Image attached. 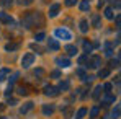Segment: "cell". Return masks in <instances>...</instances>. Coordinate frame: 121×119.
Returning a JSON list of instances; mask_svg holds the SVG:
<instances>
[{
  "label": "cell",
  "instance_id": "obj_1",
  "mask_svg": "<svg viewBox=\"0 0 121 119\" xmlns=\"http://www.w3.org/2000/svg\"><path fill=\"white\" fill-rule=\"evenodd\" d=\"M33 62H35V54L28 52V54L23 56V59H21V65H23L25 69H28L30 65H33Z\"/></svg>",
  "mask_w": 121,
  "mask_h": 119
},
{
  "label": "cell",
  "instance_id": "obj_2",
  "mask_svg": "<svg viewBox=\"0 0 121 119\" xmlns=\"http://www.w3.org/2000/svg\"><path fill=\"white\" fill-rule=\"evenodd\" d=\"M56 36L60 38V39H72L70 31H69V29H65V28H59V29H56Z\"/></svg>",
  "mask_w": 121,
  "mask_h": 119
},
{
  "label": "cell",
  "instance_id": "obj_3",
  "mask_svg": "<svg viewBox=\"0 0 121 119\" xmlns=\"http://www.w3.org/2000/svg\"><path fill=\"white\" fill-rule=\"evenodd\" d=\"M56 64H57L59 67H62V69H65V67L70 65V59H69V57H57V59H56Z\"/></svg>",
  "mask_w": 121,
  "mask_h": 119
},
{
  "label": "cell",
  "instance_id": "obj_4",
  "mask_svg": "<svg viewBox=\"0 0 121 119\" xmlns=\"http://www.w3.org/2000/svg\"><path fill=\"white\" fill-rule=\"evenodd\" d=\"M44 93L48 96H57L59 95V88H56V86H46L44 88Z\"/></svg>",
  "mask_w": 121,
  "mask_h": 119
},
{
  "label": "cell",
  "instance_id": "obj_5",
  "mask_svg": "<svg viewBox=\"0 0 121 119\" xmlns=\"http://www.w3.org/2000/svg\"><path fill=\"white\" fill-rule=\"evenodd\" d=\"M59 10H60V5H59V3H54V5L49 8V16H51V18H54V16L59 13Z\"/></svg>",
  "mask_w": 121,
  "mask_h": 119
},
{
  "label": "cell",
  "instance_id": "obj_6",
  "mask_svg": "<svg viewBox=\"0 0 121 119\" xmlns=\"http://www.w3.org/2000/svg\"><path fill=\"white\" fill-rule=\"evenodd\" d=\"M88 67H93V69H97V67H100V57H92V59H88Z\"/></svg>",
  "mask_w": 121,
  "mask_h": 119
},
{
  "label": "cell",
  "instance_id": "obj_7",
  "mask_svg": "<svg viewBox=\"0 0 121 119\" xmlns=\"http://www.w3.org/2000/svg\"><path fill=\"white\" fill-rule=\"evenodd\" d=\"M30 109H33V101H28V103H25L23 106H21V109H20V113L21 114H26Z\"/></svg>",
  "mask_w": 121,
  "mask_h": 119
},
{
  "label": "cell",
  "instance_id": "obj_8",
  "mask_svg": "<svg viewBox=\"0 0 121 119\" xmlns=\"http://www.w3.org/2000/svg\"><path fill=\"white\" fill-rule=\"evenodd\" d=\"M64 49H65V52H67L69 56H75V54H77V47H75V46H72V44H67Z\"/></svg>",
  "mask_w": 121,
  "mask_h": 119
},
{
  "label": "cell",
  "instance_id": "obj_9",
  "mask_svg": "<svg viewBox=\"0 0 121 119\" xmlns=\"http://www.w3.org/2000/svg\"><path fill=\"white\" fill-rule=\"evenodd\" d=\"M0 20L3 21V23H7V25H12V23H13V18H12V16H8L7 13H3V12L0 13Z\"/></svg>",
  "mask_w": 121,
  "mask_h": 119
},
{
  "label": "cell",
  "instance_id": "obj_10",
  "mask_svg": "<svg viewBox=\"0 0 121 119\" xmlns=\"http://www.w3.org/2000/svg\"><path fill=\"white\" fill-rule=\"evenodd\" d=\"M48 46H49V49H51V51H57V49H59V42H57L56 39H49Z\"/></svg>",
  "mask_w": 121,
  "mask_h": 119
},
{
  "label": "cell",
  "instance_id": "obj_11",
  "mask_svg": "<svg viewBox=\"0 0 121 119\" xmlns=\"http://www.w3.org/2000/svg\"><path fill=\"white\" fill-rule=\"evenodd\" d=\"M43 113H44L46 116H48V114H52V113H54V106H51V104H49V106L44 104V106H43Z\"/></svg>",
  "mask_w": 121,
  "mask_h": 119
},
{
  "label": "cell",
  "instance_id": "obj_12",
  "mask_svg": "<svg viewBox=\"0 0 121 119\" xmlns=\"http://www.w3.org/2000/svg\"><path fill=\"white\" fill-rule=\"evenodd\" d=\"M105 16H106L108 20H113V18H115V13H113V8H111V7H108V8L105 10Z\"/></svg>",
  "mask_w": 121,
  "mask_h": 119
},
{
  "label": "cell",
  "instance_id": "obj_13",
  "mask_svg": "<svg viewBox=\"0 0 121 119\" xmlns=\"http://www.w3.org/2000/svg\"><path fill=\"white\" fill-rule=\"evenodd\" d=\"M101 103H103V106H108V104H110V103H115V96H111V95H110V93H108V96H106V98L103 99V101H101Z\"/></svg>",
  "mask_w": 121,
  "mask_h": 119
},
{
  "label": "cell",
  "instance_id": "obj_14",
  "mask_svg": "<svg viewBox=\"0 0 121 119\" xmlns=\"http://www.w3.org/2000/svg\"><path fill=\"white\" fill-rule=\"evenodd\" d=\"M80 31H82V33H87V31H88V21H87V20H82L80 21Z\"/></svg>",
  "mask_w": 121,
  "mask_h": 119
},
{
  "label": "cell",
  "instance_id": "obj_15",
  "mask_svg": "<svg viewBox=\"0 0 121 119\" xmlns=\"http://www.w3.org/2000/svg\"><path fill=\"white\" fill-rule=\"evenodd\" d=\"M111 116H113V119H120V104H116V106H115V109H113Z\"/></svg>",
  "mask_w": 121,
  "mask_h": 119
},
{
  "label": "cell",
  "instance_id": "obj_16",
  "mask_svg": "<svg viewBox=\"0 0 121 119\" xmlns=\"http://www.w3.org/2000/svg\"><path fill=\"white\" fill-rule=\"evenodd\" d=\"M80 10H82V12H87V10H90V3H88L87 0H83V2L80 3Z\"/></svg>",
  "mask_w": 121,
  "mask_h": 119
},
{
  "label": "cell",
  "instance_id": "obj_17",
  "mask_svg": "<svg viewBox=\"0 0 121 119\" xmlns=\"http://www.w3.org/2000/svg\"><path fill=\"white\" fill-rule=\"evenodd\" d=\"M100 93H101V85H98V86L93 90V98L98 99V98H100Z\"/></svg>",
  "mask_w": 121,
  "mask_h": 119
},
{
  "label": "cell",
  "instance_id": "obj_18",
  "mask_svg": "<svg viewBox=\"0 0 121 119\" xmlns=\"http://www.w3.org/2000/svg\"><path fill=\"white\" fill-rule=\"evenodd\" d=\"M85 114H87V109H85V108H82V109H79V111H77L75 118H77V119H82L83 116H85Z\"/></svg>",
  "mask_w": 121,
  "mask_h": 119
},
{
  "label": "cell",
  "instance_id": "obj_19",
  "mask_svg": "<svg viewBox=\"0 0 121 119\" xmlns=\"http://www.w3.org/2000/svg\"><path fill=\"white\" fill-rule=\"evenodd\" d=\"M12 3H13V0H0V5H2V7H5V8L12 7Z\"/></svg>",
  "mask_w": 121,
  "mask_h": 119
},
{
  "label": "cell",
  "instance_id": "obj_20",
  "mask_svg": "<svg viewBox=\"0 0 121 119\" xmlns=\"http://www.w3.org/2000/svg\"><path fill=\"white\" fill-rule=\"evenodd\" d=\"M108 75H110V70H108V69H101L100 72H98V77H103V78L108 77Z\"/></svg>",
  "mask_w": 121,
  "mask_h": 119
},
{
  "label": "cell",
  "instance_id": "obj_21",
  "mask_svg": "<svg viewBox=\"0 0 121 119\" xmlns=\"http://www.w3.org/2000/svg\"><path fill=\"white\" fill-rule=\"evenodd\" d=\"M69 86H70L69 82H62V83L59 85V90H60V91H62V90H69Z\"/></svg>",
  "mask_w": 121,
  "mask_h": 119
},
{
  "label": "cell",
  "instance_id": "obj_22",
  "mask_svg": "<svg viewBox=\"0 0 121 119\" xmlns=\"http://www.w3.org/2000/svg\"><path fill=\"white\" fill-rule=\"evenodd\" d=\"M7 75H8V69H2V70H0V82H2V80H5Z\"/></svg>",
  "mask_w": 121,
  "mask_h": 119
},
{
  "label": "cell",
  "instance_id": "obj_23",
  "mask_svg": "<svg viewBox=\"0 0 121 119\" xmlns=\"http://www.w3.org/2000/svg\"><path fill=\"white\" fill-rule=\"evenodd\" d=\"M5 49H7V51H15V49H18V44H13V42H12V44H7Z\"/></svg>",
  "mask_w": 121,
  "mask_h": 119
},
{
  "label": "cell",
  "instance_id": "obj_24",
  "mask_svg": "<svg viewBox=\"0 0 121 119\" xmlns=\"http://www.w3.org/2000/svg\"><path fill=\"white\" fill-rule=\"evenodd\" d=\"M105 54H106V56H111V54H113V49H111V46H110V44H106V46H105Z\"/></svg>",
  "mask_w": 121,
  "mask_h": 119
},
{
  "label": "cell",
  "instance_id": "obj_25",
  "mask_svg": "<svg viewBox=\"0 0 121 119\" xmlns=\"http://www.w3.org/2000/svg\"><path fill=\"white\" fill-rule=\"evenodd\" d=\"M44 38H46V34H44V33H38V34L35 36V39H36V42H39V41H43Z\"/></svg>",
  "mask_w": 121,
  "mask_h": 119
},
{
  "label": "cell",
  "instance_id": "obj_26",
  "mask_svg": "<svg viewBox=\"0 0 121 119\" xmlns=\"http://www.w3.org/2000/svg\"><path fill=\"white\" fill-rule=\"evenodd\" d=\"M93 26H98V25H100V16H98V15H93Z\"/></svg>",
  "mask_w": 121,
  "mask_h": 119
},
{
  "label": "cell",
  "instance_id": "obj_27",
  "mask_svg": "<svg viewBox=\"0 0 121 119\" xmlns=\"http://www.w3.org/2000/svg\"><path fill=\"white\" fill-rule=\"evenodd\" d=\"M18 93H20L21 96H25V95H28V90H26L25 86H20V88H18Z\"/></svg>",
  "mask_w": 121,
  "mask_h": 119
},
{
  "label": "cell",
  "instance_id": "obj_28",
  "mask_svg": "<svg viewBox=\"0 0 121 119\" xmlns=\"http://www.w3.org/2000/svg\"><path fill=\"white\" fill-rule=\"evenodd\" d=\"M110 67H111V69H113V67H120V59L116 57L115 60H111V65H110Z\"/></svg>",
  "mask_w": 121,
  "mask_h": 119
},
{
  "label": "cell",
  "instance_id": "obj_29",
  "mask_svg": "<svg viewBox=\"0 0 121 119\" xmlns=\"http://www.w3.org/2000/svg\"><path fill=\"white\" fill-rule=\"evenodd\" d=\"M90 116H92V118H97V116H98V108H93V109L90 111Z\"/></svg>",
  "mask_w": 121,
  "mask_h": 119
},
{
  "label": "cell",
  "instance_id": "obj_30",
  "mask_svg": "<svg viewBox=\"0 0 121 119\" xmlns=\"http://www.w3.org/2000/svg\"><path fill=\"white\" fill-rule=\"evenodd\" d=\"M103 90H105L106 93H110V90H111V83H105V85H103Z\"/></svg>",
  "mask_w": 121,
  "mask_h": 119
},
{
  "label": "cell",
  "instance_id": "obj_31",
  "mask_svg": "<svg viewBox=\"0 0 121 119\" xmlns=\"http://www.w3.org/2000/svg\"><path fill=\"white\" fill-rule=\"evenodd\" d=\"M77 3V0H65V5L67 7H72V5H75Z\"/></svg>",
  "mask_w": 121,
  "mask_h": 119
},
{
  "label": "cell",
  "instance_id": "obj_32",
  "mask_svg": "<svg viewBox=\"0 0 121 119\" xmlns=\"http://www.w3.org/2000/svg\"><path fill=\"white\" fill-rule=\"evenodd\" d=\"M31 2H33V0H18V3H20V5H30Z\"/></svg>",
  "mask_w": 121,
  "mask_h": 119
},
{
  "label": "cell",
  "instance_id": "obj_33",
  "mask_svg": "<svg viewBox=\"0 0 121 119\" xmlns=\"http://www.w3.org/2000/svg\"><path fill=\"white\" fill-rule=\"evenodd\" d=\"M17 78H18V74H13V75H12V78H10V85H13Z\"/></svg>",
  "mask_w": 121,
  "mask_h": 119
},
{
  "label": "cell",
  "instance_id": "obj_34",
  "mask_svg": "<svg viewBox=\"0 0 121 119\" xmlns=\"http://www.w3.org/2000/svg\"><path fill=\"white\" fill-rule=\"evenodd\" d=\"M33 49H35V51H36L38 54H41V52H43V49H41L39 46H36V44H33Z\"/></svg>",
  "mask_w": 121,
  "mask_h": 119
},
{
  "label": "cell",
  "instance_id": "obj_35",
  "mask_svg": "<svg viewBox=\"0 0 121 119\" xmlns=\"http://www.w3.org/2000/svg\"><path fill=\"white\" fill-rule=\"evenodd\" d=\"M85 51H87V52H90V51H92V44L85 42Z\"/></svg>",
  "mask_w": 121,
  "mask_h": 119
},
{
  "label": "cell",
  "instance_id": "obj_36",
  "mask_svg": "<svg viewBox=\"0 0 121 119\" xmlns=\"http://www.w3.org/2000/svg\"><path fill=\"white\" fill-rule=\"evenodd\" d=\"M51 75H52V77H54V78H57V77H59L60 74H59V72H57V70H56V72H52V74H51Z\"/></svg>",
  "mask_w": 121,
  "mask_h": 119
},
{
  "label": "cell",
  "instance_id": "obj_37",
  "mask_svg": "<svg viewBox=\"0 0 121 119\" xmlns=\"http://www.w3.org/2000/svg\"><path fill=\"white\" fill-rule=\"evenodd\" d=\"M35 75H43V70H41V69H38V70L35 72Z\"/></svg>",
  "mask_w": 121,
  "mask_h": 119
},
{
  "label": "cell",
  "instance_id": "obj_38",
  "mask_svg": "<svg viewBox=\"0 0 121 119\" xmlns=\"http://www.w3.org/2000/svg\"><path fill=\"white\" fill-rule=\"evenodd\" d=\"M113 5H115V7L118 8V7H120V2H118V0H113Z\"/></svg>",
  "mask_w": 121,
  "mask_h": 119
},
{
  "label": "cell",
  "instance_id": "obj_39",
  "mask_svg": "<svg viewBox=\"0 0 121 119\" xmlns=\"http://www.w3.org/2000/svg\"><path fill=\"white\" fill-rule=\"evenodd\" d=\"M3 108H5V106H3V104H0V111H3Z\"/></svg>",
  "mask_w": 121,
  "mask_h": 119
},
{
  "label": "cell",
  "instance_id": "obj_40",
  "mask_svg": "<svg viewBox=\"0 0 121 119\" xmlns=\"http://www.w3.org/2000/svg\"><path fill=\"white\" fill-rule=\"evenodd\" d=\"M0 119H3V118H0Z\"/></svg>",
  "mask_w": 121,
  "mask_h": 119
}]
</instances>
